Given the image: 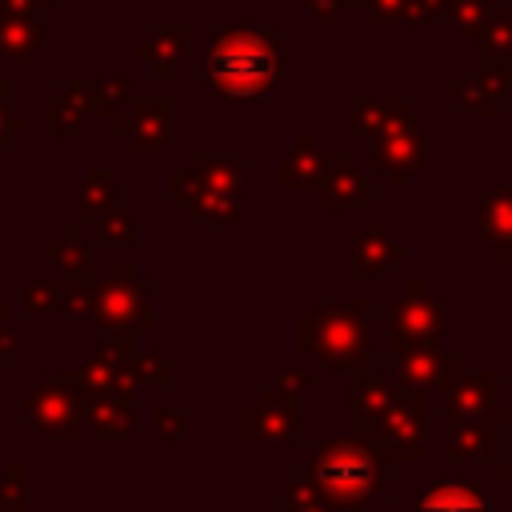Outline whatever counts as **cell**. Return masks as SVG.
<instances>
[{"mask_svg":"<svg viewBox=\"0 0 512 512\" xmlns=\"http://www.w3.org/2000/svg\"><path fill=\"white\" fill-rule=\"evenodd\" d=\"M208 72L224 92H260L268 76L276 72V56L260 36L244 32V36H228L216 44Z\"/></svg>","mask_w":512,"mask_h":512,"instance_id":"cell-1","label":"cell"},{"mask_svg":"<svg viewBox=\"0 0 512 512\" xmlns=\"http://www.w3.org/2000/svg\"><path fill=\"white\" fill-rule=\"evenodd\" d=\"M420 512H488L484 496H476L472 488H460V484H444L436 492L424 496Z\"/></svg>","mask_w":512,"mask_h":512,"instance_id":"cell-2","label":"cell"}]
</instances>
